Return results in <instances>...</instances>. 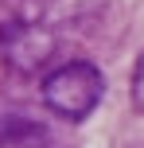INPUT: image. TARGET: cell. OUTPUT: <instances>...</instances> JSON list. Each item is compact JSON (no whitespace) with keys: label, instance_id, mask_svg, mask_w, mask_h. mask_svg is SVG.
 Listing matches in <instances>:
<instances>
[{"label":"cell","instance_id":"obj_2","mask_svg":"<svg viewBox=\"0 0 144 148\" xmlns=\"http://www.w3.org/2000/svg\"><path fill=\"white\" fill-rule=\"evenodd\" d=\"M59 51V39L51 27L43 23H27V20H12L0 27V55L16 74H39Z\"/></svg>","mask_w":144,"mask_h":148},{"label":"cell","instance_id":"obj_3","mask_svg":"<svg viewBox=\"0 0 144 148\" xmlns=\"http://www.w3.org/2000/svg\"><path fill=\"white\" fill-rule=\"evenodd\" d=\"M43 129L27 125V121H8L0 129V148H43Z\"/></svg>","mask_w":144,"mask_h":148},{"label":"cell","instance_id":"obj_4","mask_svg":"<svg viewBox=\"0 0 144 148\" xmlns=\"http://www.w3.org/2000/svg\"><path fill=\"white\" fill-rule=\"evenodd\" d=\"M129 97H132V109L144 113V51L136 59V66H132V82H129Z\"/></svg>","mask_w":144,"mask_h":148},{"label":"cell","instance_id":"obj_1","mask_svg":"<svg viewBox=\"0 0 144 148\" xmlns=\"http://www.w3.org/2000/svg\"><path fill=\"white\" fill-rule=\"evenodd\" d=\"M39 94H43V105L55 117L86 121L98 109V101L105 97V74L86 59H70V62H59L55 70L43 74Z\"/></svg>","mask_w":144,"mask_h":148}]
</instances>
